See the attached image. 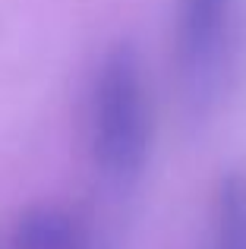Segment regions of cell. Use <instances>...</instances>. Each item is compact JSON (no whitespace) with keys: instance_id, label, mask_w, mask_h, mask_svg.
<instances>
[{"instance_id":"7a4b0ae2","label":"cell","mask_w":246,"mask_h":249,"mask_svg":"<svg viewBox=\"0 0 246 249\" xmlns=\"http://www.w3.org/2000/svg\"><path fill=\"white\" fill-rule=\"evenodd\" d=\"M237 0H180L174 22V63L183 98L205 110L218 98L228 73Z\"/></svg>"},{"instance_id":"3957f363","label":"cell","mask_w":246,"mask_h":249,"mask_svg":"<svg viewBox=\"0 0 246 249\" xmlns=\"http://www.w3.org/2000/svg\"><path fill=\"white\" fill-rule=\"evenodd\" d=\"M10 249H95L88 227L60 205H32L13 227Z\"/></svg>"},{"instance_id":"6da1fadb","label":"cell","mask_w":246,"mask_h":249,"mask_svg":"<svg viewBox=\"0 0 246 249\" xmlns=\"http://www.w3.org/2000/svg\"><path fill=\"white\" fill-rule=\"evenodd\" d=\"M88 142L95 167L111 186H133L148 164L152 104L142 57L129 38L114 41L95 70Z\"/></svg>"},{"instance_id":"277c9868","label":"cell","mask_w":246,"mask_h":249,"mask_svg":"<svg viewBox=\"0 0 246 249\" xmlns=\"http://www.w3.org/2000/svg\"><path fill=\"white\" fill-rule=\"evenodd\" d=\"M211 249H246V174L228 170L211 205Z\"/></svg>"}]
</instances>
